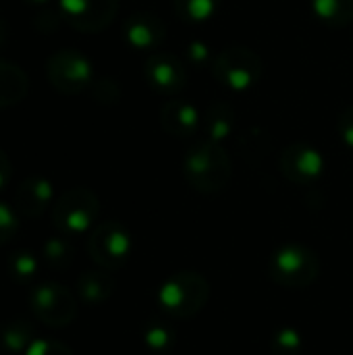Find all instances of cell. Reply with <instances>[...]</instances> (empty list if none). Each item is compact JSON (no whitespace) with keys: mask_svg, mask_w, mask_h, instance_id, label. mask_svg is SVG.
Wrapping results in <instances>:
<instances>
[{"mask_svg":"<svg viewBox=\"0 0 353 355\" xmlns=\"http://www.w3.org/2000/svg\"><path fill=\"white\" fill-rule=\"evenodd\" d=\"M183 175L200 193H218L233 179V162L227 150L210 139L193 144L183 156Z\"/></svg>","mask_w":353,"mask_h":355,"instance_id":"6da1fadb","label":"cell"},{"mask_svg":"<svg viewBox=\"0 0 353 355\" xmlns=\"http://www.w3.org/2000/svg\"><path fill=\"white\" fill-rule=\"evenodd\" d=\"M158 306L171 318H193L210 300V285L206 277L193 270L171 275L158 289Z\"/></svg>","mask_w":353,"mask_h":355,"instance_id":"7a4b0ae2","label":"cell"},{"mask_svg":"<svg viewBox=\"0 0 353 355\" xmlns=\"http://www.w3.org/2000/svg\"><path fill=\"white\" fill-rule=\"evenodd\" d=\"M320 275V260L304 243H285L268 260V279L287 289L310 287Z\"/></svg>","mask_w":353,"mask_h":355,"instance_id":"3957f363","label":"cell"},{"mask_svg":"<svg viewBox=\"0 0 353 355\" xmlns=\"http://www.w3.org/2000/svg\"><path fill=\"white\" fill-rule=\"evenodd\" d=\"M98 214H100V200L87 187L67 189L52 206V223L67 237L83 235L92 231Z\"/></svg>","mask_w":353,"mask_h":355,"instance_id":"277c9868","label":"cell"},{"mask_svg":"<svg viewBox=\"0 0 353 355\" xmlns=\"http://www.w3.org/2000/svg\"><path fill=\"white\" fill-rule=\"evenodd\" d=\"M212 75L231 92H248L262 77V58L252 48L229 46L214 58Z\"/></svg>","mask_w":353,"mask_h":355,"instance_id":"5b68a950","label":"cell"},{"mask_svg":"<svg viewBox=\"0 0 353 355\" xmlns=\"http://www.w3.org/2000/svg\"><path fill=\"white\" fill-rule=\"evenodd\" d=\"M89 258L104 270L123 268L133 254V237L129 229L117 220H106L92 229L87 237Z\"/></svg>","mask_w":353,"mask_h":355,"instance_id":"8992f818","label":"cell"},{"mask_svg":"<svg viewBox=\"0 0 353 355\" xmlns=\"http://www.w3.org/2000/svg\"><path fill=\"white\" fill-rule=\"evenodd\" d=\"M31 314L50 329H64L77 318V300L73 291L60 283H42L29 291Z\"/></svg>","mask_w":353,"mask_h":355,"instance_id":"52a82bcc","label":"cell"},{"mask_svg":"<svg viewBox=\"0 0 353 355\" xmlns=\"http://www.w3.org/2000/svg\"><path fill=\"white\" fill-rule=\"evenodd\" d=\"M46 77L50 85L64 94L75 96L92 87L94 83V67L85 54L75 48L56 50L46 62Z\"/></svg>","mask_w":353,"mask_h":355,"instance_id":"ba28073f","label":"cell"},{"mask_svg":"<svg viewBox=\"0 0 353 355\" xmlns=\"http://www.w3.org/2000/svg\"><path fill=\"white\" fill-rule=\"evenodd\" d=\"M64 23L81 33L104 31L119 12V0H58Z\"/></svg>","mask_w":353,"mask_h":355,"instance_id":"9c48e42d","label":"cell"},{"mask_svg":"<svg viewBox=\"0 0 353 355\" xmlns=\"http://www.w3.org/2000/svg\"><path fill=\"white\" fill-rule=\"evenodd\" d=\"M281 171L295 185H312L325 173V158L310 144H289L281 154Z\"/></svg>","mask_w":353,"mask_h":355,"instance_id":"30bf717a","label":"cell"},{"mask_svg":"<svg viewBox=\"0 0 353 355\" xmlns=\"http://www.w3.org/2000/svg\"><path fill=\"white\" fill-rule=\"evenodd\" d=\"M144 75L150 87L160 94H177L187 83L185 62L171 52H152L144 64Z\"/></svg>","mask_w":353,"mask_h":355,"instance_id":"8fae6325","label":"cell"},{"mask_svg":"<svg viewBox=\"0 0 353 355\" xmlns=\"http://www.w3.org/2000/svg\"><path fill=\"white\" fill-rule=\"evenodd\" d=\"M164 37H166V25L154 12L139 10L123 21V40L133 50H141V52L158 50Z\"/></svg>","mask_w":353,"mask_h":355,"instance_id":"7c38bea8","label":"cell"},{"mask_svg":"<svg viewBox=\"0 0 353 355\" xmlns=\"http://www.w3.org/2000/svg\"><path fill=\"white\" fill-rule=\"evenodd\" d=\"M54 200V187L46 177H27L15 191V210L25 218H40Z\"/></svg>","mask_w":353,"mask_h":355,"instance_id":"4fadbf2b","label":"cell"},{"mask_svg":"<svg viewBox=\"0 0 353 355\" xmlns=\"http://www.w3.org/2000/svg\"><path fill=\"white\" fill-rule=\"evenodd\" d=\"M160 127L171 137L185 139L202 129V116L189 100H169L160 108Z\"/></svg>","mask_w":353,"mask_h":355,"instance_id":"5bb4252c","label":"cell"},{"mask_svg":"<svg viewBox=\"0 0 353 355\" xmlns=\"http://www.w3.org/2000/svg\"><path fill=\"white\" fill-rule=\"evenodd\" d=\"M29 92L27 73L12 60L0 58V110L17 106Z\"/></svg>","mask_w":353,"mask_h":355,"instance_id":"9a60e30c","label":"cell"},{"mask_svg":"<svg viewBox=\"0 0 353 355\" xmlns=\"http://www.w3.org/2000/svg\"><path fill=\"white\" fill-rule=\"evenodd\" d=\"M235 110L227 102H212L202 116V129L206 133V139L216 144H223L231 137V133L235 131Z\"/></svg>","mask_w":353,"mask_h":355,"instance_id":"2e32d148","label":"cell"},{"mask_svg":"<svg viewBox=\"0 0 353 355\" xmlns=\"http://www.w3.org/2000/svg\"><path fill=\"white\" fill-rule=\"evenodd\" d=\"M35 327L23 318L0 322V352L8 355H23L35 341Z\"/></svg>","mask_w":353,"mask_h":355,"instance_id":"e0dca14e","label":"cell"},{"mask_svg":"<svg viewBox=\"0 0 353 355\" xmlns=\"http://www.w3.org/2000/svg\"><path fill=\"white\" fill-rule=\"evenodd\" d=\"M112 293H114V279L110 277V270L104 268L85 270L77 279V295L89 306H98L106 302Z\"/></svg>","mask_w":353,"mask_h":355,"instance_id":"ac0fdd59","label":"cell"},{"mask_svg":"<svg viewBox=\"0 0 353 355\" xmlns=\"http://www.w3.org/2000/svg\"><path fill=\"white\" fill-rule=\"evenodd\" d=\"M312 10L325 25L335 29L353 23V0H312Z\"/></svg>","mask_w":353,"mask_h":355,"instance_id":"d6986e66","label":"cell"},{"mask_svg":"<svg viewBox=\"0 0 353 355\" xmlns=\"http://www.w3.org/2000/svg\"><path fill=\"white\" fill-rule=\"evenodd\" d=\"M42 256L44 262L54 268V270H64L73 264L75 258V245L71 243V239L67 235H56L50 237L44 245H42Z\"/></svg>","mask_w":353,"mask_h":355,"instance_id":"ffe728a7","label":"cell"},{"mask_svg":"<svg viewBox=\"0 0 353 355\" xmlns=\"http://www.w3.org/2000/svg\"><path fill=\"white\" fill-rule=\"evenodd\" d=\"M6 270H8V277H10L17 285H27V283H31V281L37 277L40 260H37L35 254L29 252V250H15V252L8 256Z\"/></svg>","mask_w":353,"mask_h":355,"instance_id":"44dd1931","label":"cell"},{"mask_svg":"<svg viewBox=\"0 0 353 355\" xmlns=\"http://www.w3.org/2000/svg\"><path fill=\"white\" fill-rule=\"evenodd\" d=\"M175 12L187 21V23H204L210 21L218 8H221V0H173Z\"/></svg>","mask_w":353,"mask_h":355,"instance_id":"7402d4cb","label":"cell"},{"mask_svg":"<svg viewBox=\"0 0 353 355\" xmlns=\"http://www.w3.org/2000/svg\"><path fill=\"white\" fill-rule=\"evenodd\" d=\"M144 343L154 354H166L175 345V333L164 322L154 320V322H148V327L144 329Z\"/></svg>","mask_w":353,"mask_h":355,"instance_id":"603a6c76","label":"cell"},{"mask_svg":"<svg viewBox=\"0 0 353 355\" xmlns=\"http://www.w3.org/2000/svg\"><path fill=\"white\" fill-rule=\"evenodd\" d=\"M304 352V337L300 331L291 327L279 329L270 339V354L273 355H302Z\"/></svg>","mask_w":353,"mask_h":355,"instance_id":"cb8c5ba5","label":"cell"},{"mask_svg":"<svg viewBox=\"0 0 353 355\" xmlns=\"http://www.w3.org/2000/svg\"><path fill=\"white\" fill-rule=\"evenodd\" d=\"M19 227H21L19 212L10 208L8 204L0 202V245L15 239V235L19 233Z\"/></svg>","mask_w":353,"mask_h":355,"instance_id":"d4e9b609","label":"cell"},{"mask_svg":"<svg viewBox=\"0 0 353 355\" xmlns=\"http://www.w3.org/2000/svg\"><path fill=\"white\" fill-rule=\"evenodd\" d=\"M92 96L100 104H114L121 98V89L112 79H98L92 83Z\"/></svg>","mask_w":353,"mask_h":355,"instance_id":"484cf974","label":"cell"},{"mask_svg":"<svg viewBox=\"0 0 353 355\" xmlns=\"http://www.w3.org/2000/svg\"><path fill=\"white\" fill-rule=\"evenodd\" d=\"M23 355H75L73 349L56 339H35Z\"/></svg>","mask_w":353,"mask_h":355,"instance_id":"4316f807","label":"cell"},{"mask_svg":"<svg viewBox=\"0 0 353 355\" xmlns=\"http://www.w3.org/2000/svg\"><path fill=\"white\" fill-rule=\"evenodd\" d=\"M185 54H187V60H189L191 64H196V67H202V64H208V62H210V48H208V44L202 42V40L189 42Z\"/></svg>","mask_w":353,"mask_h":355,"instance_id":"83f0119b","label":"cell"},{"mask_svg":"<svg viewBox=\"0 0 353 355\" xmlns=\"http://www.w3.org/2000/svg\"><path fill=\"white\" fill-rule=\"evenodd\" d=\"M337 133H339L341 141H343L350 150H353V106L345 108V110L339 114V119H337Z\"/></svg>","mask_w":353,"mask_h":355,"instance_id":"f1b7e54d","label":"cell"},{"mask_svg":"<svg viewBox=\"0 0 353 355\" xmlns=\"http://www.w3.org/2000/svg\"><path fill=\"white\" fill-rule=\"evenodd\" d=\"M60 21H62L60 12H54V10H42V12H37V15H35V19H33V27H35L40 33H52V31H56V27L60 25Z\"/></svg>","mask_w":353,"mask_h":355,"instance_id":"f546056e","label":"cell"},{"mask_svg":"<svg viewBox=\"0 0 353 355\" xmlns=\"http://www.w3.org/2000/svg\"><path fill=\"white\" fill-rule=\"evenodd\" d=\"M12 177V162L8 158V154L4 150H0V191L8 185Z\"/></svg>","mask_w":353,"mask_h":355,"instance_id":"4dcf8cb0","label":"cell"},{"mask_svg":"<svg viewBox=\"0 0 353 355\" xmlns=\"http://www.w3.org/2000/svg\"><path fill=\"white\" fill-rule=\"evenodd\" d=\"M8 35H10V29H8V23L4 17H0V50L8 44Z\"/></svg>","mask_w":353,"mask_h":355,"instance_id":"1f68e13d","label":"cell"},{"mask_svg":"<svg viewBox=\"0 0 353 355\" xmlns=\"http://www.w3.org/2000/svg\"><path fill=\"white\" fill-rule=\"evenodd\" d=\"M21 2H25V4H31V6H44V4H48L50 0H21Z\"/></svg>","mask_w":353,"mask_h":355,"instance_id":"d6a6232c","label":"cell"}]
</instances>
